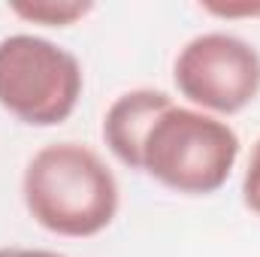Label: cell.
Returning a JSON list of instances; mask_svg holds the SVG:
<instances>
[{"instance_id":"obj_8","label":"cell","mask_w":260,"mask_h":257,"mask_svg":"<svg viewBox=\"0 0 260 257\" xmlns=\"http://www.w3.org/2000/svg\"><path fill=\"white\" fill-rule=\"evenodd\" d=\"M203 9L221 18H239V15L260 18V3H203Z\"/></svg>"},{"instance_id":"obj_4","label":"cell","mask_w":260,"mask_h":257,"mask_svg":"<svg viewBox=\"0 0 260 257\" xmlns=\"http://www.w3.org/2000/svg\"><path fill=\"white\" fill-rule=\"evenodd\" d=\"M179 94L209 115H236L260 94V52L242 37L209 30L188 40L173 64Z\"/></svg>"},{"instance_id":"obj_2","label":"cell","mask_w":260,"mask_h":257,"mask_svg":"<svg viewBox=\"0 0 260 257\" xmlns=\"http://www.w3.org/2000/svg\"><path fill=\"white\" fill-rule=\"evenodd\" d=\"M239 133L194 106L170 103L142 136L139 173L176 194L221 191L239 160Z\"/></svg>"},{"instance_id":"obj_5","label":"cell","mask_w":260,"mask_h":257,"mask_svg":"<svg viewBox=\"0 0 260 257\" xmlns=\"http://www.w3.org/2000/svg\"><path fill=\"white\" fill-rule=\"evenodd\" d=\"M173 103V97L167 91L157 88H133L124 91L121 97H115V103L106 109L103 115V139L109 145V151L127 167L139 170V145L148 124Z\"/></svg>"},{"instance_id":"obj_9","label":"cell","mask_w":260,"mask_h":257,"mask_svg":"<svg viewBox=\"0 0 260 257\" xmlns=\"http://www.w3.org/2000/svg\"><path fill=\"white\" fill-rule=\"evenodd\" d=\"M0 257H64L46 248H0Z\"/></svg>"},{"instance_id":"obj_7","label":"cell","mask_w":260,"mask_h":257,"mask_svg":"<svg viewBox=\"0 0 260 257\" xmlns=\"http://www.w3.org/2000/svg\"><path fill=\"white\" fill-rule=\"evenodd\" d=\"M242 200L254 215H260V139L251 148V157H248V167L242 176Z\"/></svg>"},{"instance_id":"obj_1","label":"cell","mask_w":260,"mask_h":257,"mask_svg":"<svg viewBox=\"0 0 260 257\" xmlns=\"http://www.w3.org/2000/svg\"><path fill=\"white\" fill-rule=\"evenodd\" d=\"M21 194L30 218L55 236L88 239L118 215V182L106 160L82 142L43 145L24 167Z\"/></svg>"},{"instance_id":"obj_6","label":"cell","mask_w":260,"mask_h":257,"mask_svg":"<svg viewBox=\"0 0 260 257\" xmlns=\"http://www.w3.org/2000/svg\"><path fill=\"white\" fill-rule=\"evenodd\" d=\"M9 9H12L18 18L30 21V24L70 27V24L82 21L94 6H91V3H79V0H30V3H12Z\"/></svg>"},{"instance_id":"obj_3","label":"cell","mask_w":260,"mask_h":257,"mask_svg":"<svg viewBox=\"0 0 260 257\" xmlns=\"http://www.w3.org/2000/svg\"><path fill=\"white\" fill-rule=\"evenodd\" d=\"M82 64L64 46L9 34L0 40V106L30 127H55L67 121L82 97Z\"/></svg>"}]
</instances>
